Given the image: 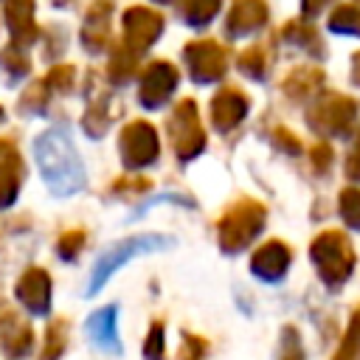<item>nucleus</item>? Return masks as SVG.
<instances>
[{
    "mask_svg": "<svg viewBox=\"0 0 360 360\" xmlns=\"http://www.w3.org/2000/svg\"><path fill=\"white\" fill-rule=\"evenodd\" d=\"M160 28H163V20L155 11H149L143 6L129 8L124 14V48H129L132 53L149 48L158 39Z\"/></svg>",
    "mask_w": 360,
    "mask_h": 360,
    "instance_id": "6e6552de",
    "label": "nucleus"
},
{
    "mask_svg": "<svg viewBox=\"0 0 360 360\" xmlns=\"http://www.w3.org/2000/svg\"><path fill=\"white\" fill-rule=\"evenodd\" d=\"M0 115H3V112H0Z\"/></svg>",
    "mask_w": 360,
    "mask_h": 360,
    "instance_id": "2f4dec72",
    "label": "nucleus"
},
{
    "mask_svg": "<svg viewBox=\"0 0 360 360\" xmlns=\"http://www.w3.org/2000/svg\"><path fill=\"white\" fill-rule=\"evenodd\" d=\"M121 155H124V163L129 169H138V166L152 163L158 158V135H155L152 124L132 121L121 132Z\"/></svg>",
    "mask_w": 360,
    "mask_h": 360,
    "instance_id": "0eeeda50",
    "label": "nucleus"
},
{
    "mask_svg": "<svg viewBox=\"0 0 360 360\" xmlns=\"http://www.w3.org/2000/svg\"><path fill=\"white\" fill-rule=\"evenodd\" d=\"M245 112H248V98L233 87H225L211 98V121L219 132H228L231 127H236Z\"/></svg>",
    "mask_w": 360,
    "mask_h": 360,
    "instance_id": "9b49d317",
    "label": "nucleus"
},
{
    "mask_svg": "<svg viewBox=\"0 0 360 360\" xmlns=\"http://www.w3.org/2000/svg\"><path fill=\"white\" fill-rule=\"evenodd\" d=\"M354 82L360 84V53H354Z\"/></svg>",
    "mask_w": 360,
    "mask_h": 360,
    "instance_id": "c756f323",
    "label": "nucleus"
},
{
    "mask_svg": "<svg viewBox=\"0 0 360 360\" xmlns=\"http://www.w3.org/2000/svg\"><path fill=\"white\" fill-rule=\"evenodd\" d=\"M239 68H242L245 73H250V76H262V73H264V56H262V51H259V48L245 51V53L239 56Z\"/></svg>",
    "mask_w": 360,
    "mask_h": 360,
    "instance_id": "5701e85b",
    "label": "nucleus"
},
{
    "mask_svg": "<svg viewBox=\"0 0 360 360\" xmlns=\"http://www.w3.org/2000/svg\"><path fill=\"white\" fill-rule=\"evenodd\" d=\"M186 62L197 82H214L225 70V53L217 42H191L186 48Z\"/></svg>",
    "mask_w": 360,
    "mask_h": 360,
    "instance_id": "1a4fd4ad",
    "label": "nucleus"
},
{
    "mask_svg": "<svg viewBox=\"0 0 360 360\" xmlns=\"http://www.w3.org/2000/svg\"><path fill=\"white\" fill-rule=\"evenodd\" d=\"M146 346H149V357H152V360H158V357H160V326H155V329H152V338H149V343H146Z\"/></svg>",
    "mask_w": 360,
    "mask_h": 360,
    "instance_id": "bb28decb",
    "label": "nucleus"
},
{
    "mask_svg": "<svg viewBox=\"0 0 360 360\" xmlns=\"http://www.w3.org/2000/svg\"><path fill=\"white\" fill-rule=\"evenodd\" d=\"M264 222V208L253 200H242L236 202L222 219H219V242L225 250H239L245 248Z\"/></svg>",
    "mask_w": 360,
    "mask_h": 360,
    "instance_id": "f03ea898",
    "label": "nucleus"
},
{
    "mask_svg": "<svg viewBox=\"0 0 360 360\" xmlns=\"http://www.w3.org/2000/svg\"><path fill=\"white\" fill-rule=\"evenodd\" d=\"M287 262H290L287 248L278 245V242H270V245H264V248L256 250V256H253V270H256L259 276H264V278H276V276L284 273Z\"/></svg>",
    "mask_w": 360,
    "mask_h": 360,
    "instance_id": "dca6fc26",
    "label": "nucleus"
},
{
    "mask_svg": "<svg viewBox=\"0 0 360 360\" xmlns=\"http://www.w3.org/2000/svg\"><path fill=\"white\" fill-rule=\"evenodd\" d=\"M82 242H84V236H82L79 231H70V233H65V236L59 239V253H62L65 259H70V256L76 253V248H82Z\"/></svg>",
    "mask_w": 360,
    "mask_h": 360,
    "instance_id": "b1692460",
    "label": "nucleus"
},
{
    "mask_svg": "<svg viewBox=\"0 0 360 360\" xmlns=\"http://www.w3.org/2000/svg\"><path fill=\"white\" fill-rule=\"evenodd\" d=\"M340 214L352 228H360V188H349L340 194Z\"/></svg>",
    "mask_w": 360,
    "mask_h": 360,
    "instance_id": "4be33fe9",
    "label": "nucleus"
},
{
    "mask_svg": "<svg viewBox=\"0 0 360 360\" xmlns=\"http://www.w3.org/2000/svg\"><path fill=\"white\" fill-rule=\"evenodd\" d=\"M329 155H332V152H329V146H323V143H321V146H318V149L312 152V158H315V163H318V169H323V166H329Z\"/></svg>",
    "mask_w": 360,
    "mask_h": 360,
    "instance_id": "cd10ccee",
    "label": "nucleus"
},
{
    "mask_svg": "<svg viewBox=\"0 0 360 360\" xmlns=\"http://www.w3.org/2000/svg\"><path fill=\"white\" fill-rule=\"evenodd\" d=\"M17 295L25 307H31L34 312H45L48 309V298H51V284L48 276L42 270H28L22 276V281L17 284Z\"/></svg>",
    "mask_w": 360,
    "mask_h": 360,
    "instance_id": "ddd939ff",
    "label": "nucleus"
},
{
    "mask_svg": "<svg viewBox=\"0 0 360 360\" xmlns=\"http://www.w3.org/2000/svg\"><path fill=\"white\" fill-rule=\"evenodd\" d=\"M321 84V73L318 70H309V68H304V70H295L287 82H284V87H287V93L290 96H307L312 87H318Z\"/></svg>",
    "mask_w": 360,
    "mask_h": 360,
    "instance_id": "aec40b11",
    "label": "nucleus"
},
{
    "mask_svg": "<svg viewBox=\"0 0 360 360\" xmlns=\"http://www.w3.org/2000/svg\"><path fill=\"white\" fill-rule=\"evenodd\" d=\"M169 135H172L174 152L183 160L194 158L202 149L205 138H202V129H200V121H197V104L191 98H186L174 107V112L169 118Z\"/></svg>",
    "mask_w": 360,
    "mask_h": 360,
    "instance_id": "20e7f679",
    "label": "nucleus"
},
{
    "mask_svg": "<svg viewBox=\"0 0 360 360\" xmlns=\"http://www.w3.org/2000/svg\"><path fill=\"white\" fill-rule=\"evenodd\" d=\"M107 31H110V3L104 0H98L90 11H87V17H84V25H82V42L90 48V51H98V48H104V42H107Z\"/></svg>",
    "mask_w": 360,
    "mask_h": 360,
    "instance_id": "4468645a",
    "label": "nucleus"
},
{
    "mask_svg": "<svg viewBox=\"0 0 360 360\" xmlns=\"http://www.w3.org/2000/svg\"><path fill=\"white\" fill-rule=\"evenodd\" d=\"M174 84H177V70L172 65H166V62L149 65L143 73V82H141V101L146 107H160L172 96Z\"/></svg>",
    "mask_w": 360,
    "mask_h": 360,
    "instance_id": "9d476101",
    "label": "nucleus"
},
{
    "mask_svg": "<svg viewBox=\"0 0 360 360\" xmlns=\"http://www.w3.org/2000/svg\"><path fill=\"white\" fill-rule=\"evenodd\" d=\"M90 335L98 346H110L112 352L118 349V338H115V307H107L101 312H96L90 318Z\"/></svg>",
    "mask_w": 360,
    "mask_h": 360,
    "instance_id": "f3484780",
    "label": "nucleus"
},
{
    "mask_svg": "<svg viewBox=\"0 0 360 360\" xmlns=\"http://www.w3.org/2000/svg\"><path fill=\"white\" fill-rule=\"evenodd\" d=\"M160 3H169V0H160Z\"/></svg>",
    "mask_w": 360,
    "mask_h": 360,
    "instance_id": "7c9ffc66",
    "label": "nucleus"
},
{
    "mask_svg": "<svg viewBox=\"0 0 360 360\" xmlns=\"http://www.w3.org/2000/svg\"><path fill=\"white\" fill-rule=\"evenodd\" d=\"M264 20H267L264 0H236L231 8V17H228V31L236 37H245V34L256 31Z\"/></svg>",
    "mask_w": 360,
    "mask_h": 360,
    "instance_id": "f8f14e48",
    "label": "nucleus"
},
{
    "mask_svg": "<svg viewBox=\"0 0 360 360\" xmlns=\"http://www.w3.org/2000/svg\"><path fill=\"white\" fill-rule=\"evenodd\" d=\"M70 79H73V70H70L68 65H62V68L51 70L48 84H51V87H68V84H70Z\"/></svg>",
    "mask_w": 360,
    "mask_h": 360,
    "instance_id": "393cba45",
    "label": "nucleus"
},
{
    "mask_svg": "<svg viewBox=\"0 0 360 360\" xmlns=\"http://www.w3.org/2000/svg\"><path fill=\"white\" fill-rule=\"evenodd\" d=\"M6 11H8V25L17 39V48H25V42L34 39V22H31L34 0H6Z\"/></svg>",
    "mask_w": 360,
    "mask_h": 360,
    "instance_id": "2eb2a0df",
    "label": "nucleus"
},
{
    "mask_svg": "<svg viewBox=\"0 0 360 360\" xmlns=\"http://www.w3.org/2000/svg\"><path fill=\"white\" fill-rule=\"evenodd\" d=\"M37 149V163L42 169V177L48 180V186L56 194H70L76 188H82L84 183V172L79 163V155L73 152L70 138L62 129H48L37 138L34 143Z\"/></svg>",
    "mask_w": 360,
    "mask_h": 360,
    "instance_id": "f257e3e1",
    "label": "nucleus"
},
{
    "mask_svg": "<svg viewBox=\"0 0 360 360\" xmlns=\"http://www.w3.org/2000/svg\"><path fill=\"white\" fill-rule=\"evenodd\" d=\"M180 8H183V17H186L191 25H205V22L217 14L219 0H183Z\"/></svg>",
    "mask_w": 360,
    "mask_h": 360,
    "instance_id": "6ab92c4d",
    "label": "nucleus"
},
{
    "mask_svg": "<svg viewBox=\"0 0 360 360\" xmlns=\"http://www.w3.org/2000/svg\"><path fill=\"white\" fill-rule=\"evenodd\" d=\"M357 104L346 96H326L318 101V107L309 112V124L323 135H343L349 132L354 121Z\"/></svg>",
    "mask_w": 360,
    "mask_h": 360,
    "instance_id": "423d86ee",
    "label": "nucleus"
},
{
    "mask_svg": "<svg viewBox=\"0 0 360 360\" xmlns=\"http://www.w3.org/2000/svg\"><path fill=\"white\" fill-rule=\"evenodd\" d=\"M166 242H169L166 236H155V233H149V236H132V239H124V242L107 248V250L101 253L96 270H93L90 290H98V284H104V278H107L121 262H127L129 256H135V253H146V250H155V248H163Z\"/></svg>",
    "mask_w": 360,
    "mask_h": 360,
    "instance_id": "39448f33",
    "label": "nucleus"
},
{
    "mask_svg": "<svg viewBox=\"0 0 360 360\" xmlns=\"http://www.w3.org/2000/svg\"><path fill=\"white\" fill-rule=\"evenodd\" d=\"M17 186H20V160L14 152H8L0 160V208L14 200Z\"/></svg>",
    "mask_w": 360,
    "mask_h": 360,
    "instance_id": "a211bd4d",
    "label": "nucleus"
},
{
    "mask_svg": "<svg viewBox=\"0 0 360 360\" xmlns=\"http://www.w3.org/2000/svg\"><path fill=\"white\" fill-rule=\"evenodd\" d=\"M312 259L321 267V276L338 284V281H343L349 276L352 262H354V253H352V245L346 242V236L340 231H326V233H321L315 239Z\"/></svg>",
    "mask_w": 360,
    "mask_h": 360,
    "instance_id": "7ed1b4c3",
    "label": "nucleus"
},
{
    "mask_svg": "<svg viewBox=\"0 0 360 360\" xmlns=\"http://www.w3.org/2000/svg\"><path fill=\"white\" fill-rule=\"evenodd\" d=\"M346 174H349L352 180H357V183H360V141L354 143L352 155L346 158Z\"/></svg>",
    "mask_w": 360,
    "mask_h": 360,
    "instance_id": "a878e982",
    "label": "nucleus"
},
{
    "mask_svg": "<svg viewBox=\"0 0 360 360\" xmlns=\"http://www.w3.org/2000/svg\"><path fill=\"white\" fill-rule=\"evenodd\" d=\"M329 25H332L335 31L360 34V8H354V6H340V8L332 14Z\"/></svg>",
    "mask_w": 360,
    "mask_h": 360,
    "instance_id": "412c9836",
    "label": "nucleus"
},
{
    "mask_svg": "<svg viewBox=\"0 0 360 360\" xmlns=\"http://www.w3.org/2000/svg\"><path fill=\"white\" fill-rule=\"evenodd\" d=\"M323 3L326 0H304V8H307V14H315V11L323 8Z\"/></svg>",
    "mask_w": 360,
    "mask_h": 360,
    "instance_id": "c85d7f7f",
    "label": "nucleus"
}]
</instances>
